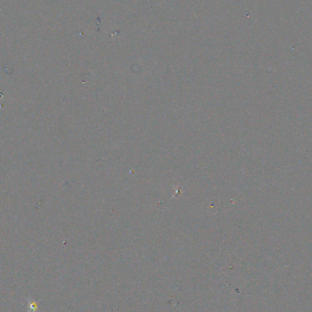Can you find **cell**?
Instances as JSON below:
<instances>
[{"label":"cell","instance_id":"6da1fadb","mask_svg":"<svg viewBox=\"0 0 312 312\" xmlns=\"http://www.w3.org/2000/svg\"><path fill=\"white\" fill-rule=\"evenodd\" d=\"M29 309H32L33 311H37V310H38V303H36V302H32V303L29 305Z\"/></svg>","mask_w":312,"mask_h":312}]
</instances>
